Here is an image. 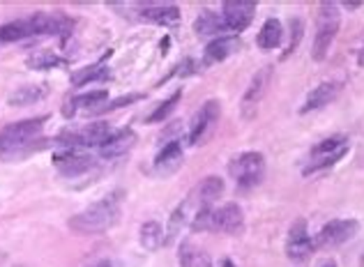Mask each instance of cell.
<instances>
[{
    "label": "cell",
    "instance_id": "obj_1",
    "mask_svg": "<svg viewBox=\"0 0 364 267\" xmlns=\"http://www.w3.org/2000/svg\"><path fill=\"white\" fill-rule=\"evenodd\" d=\"M44 122H47V116L19 120L0 129V159L14 162V159L30 155L35 150L33 141L42 134Z\"/></svg>",
    "mask_w": 364,
    "mask_h": 267
},
{
    "label": "cell",
    "instance_id": "obj_2",
    "mask_svg": "<svg viewBox=\"0 0 364 267\" xmlns=\"http://www.w3.org/2000/svg\"><path fill=\"white\" fill-rule=\"evenodd\" d=\"M120 219V198L118 194L104 196L102 201L93 203L90 208L81 210L70 219V228L79 235H97L109 231Z\"/></svg>",
    "mask_w": 364,
    "mask_h": 267
},
{
    "label": "cell",
    "instance_id": "obj_3",
    "mask_svg": "<svg viewBox=\"0 0 364 267\" xmlns=\"http://www.w3.org/2000/svg\"><path fill=\"white\" fill-rule=\"evenodd\" d=\"M339 24H341V14H339V5L337 3H321L318 7V26H316V40H314V49H312V58L314 60H325L328 58V51L335 42V37L339 33Z\"/></svg>",
    "mask_w": 364,
    "mask_h": 267
},
{
    "label": "cell",
    "instance_id": "obj_4",
    "mask_svg": "<svg viewBox=\"0 0 364 267\" xmlns=\"http://www.w3.org/2000/svg\"><path fill=\"white\" fill-rule=\"evenodd\" d=\"M229 173L233 175V180L238 182V187L249 189L256 187L263 180L265 173V157L261 152H242L229 164Z\"/></svg>",
    "mask_w": 364,
    "mask_h": 267
},
{
    "label": "cell",
    "instance_id": "obj_5",
    "mask_svg": "<svg viewBox=\"0 0 364 267\" xmlns=\"http://www.w3.org/2000/svg\"><path fill=\"white\" fill-rule=\"evenodd\" d=\"M113 136V129L109 122H90V125H83L81 129H74V132H65L60 136V143L65 148H102L106 141Z\"/></svg>",
    "mask_w": 364,
    "mask_h": 267
},
{
    "label": "cell",
    "instance_id": "obj_6",
    "mask_svg": "<svg viewBox=\"0 0 364 267\" xmlns=\"http://www.w3.org/2000/svg\"><path fill=\"white\" fill-rule=\"evenodd\" d=\"M358 221L355 219H337V221H330L321 228V233L314 238V247L316 249H332V247H339L353 238L358 233Z\"/></svg>",
    "mask_w": 364,
    "mask_h": 267
},
{
    "label": "cell",
    "instance_id": "obj_7",
    "mask_svg": "<svg viewBox=\"0 0 364 267\" xmlns=\"http://www.w3.org/2000/svg\"><path fill=\"white\" fill-rule=\"evenodd\" d=\"M270 76H272V67H263V70H259L252 81H249V86L245 90V95H242V116H245L247 120H252L256 116V109H259L261 99L265 97V90H268L270 86Z\"/></svg>",
    "mask_w": 364,
    "mask_h": 267
},
{
    "label": "cell",
    "instance_id": "obj_8",
    "mask_svg": "<svg viewBox=\"0 0 364 267\" xmlns=\"http://www.w3.org/2000/svg\"><path fill=\"white\" fill-rule=\"evenodd\" d=\"M316 247H314V240L312 235L307 231V221L305 219H298L293 221V226L288 228V240H286V256L291 261H307L309 254H312Z\"/></svg>",
    "mask_w": 364,
    "mask_h": 267
},
{
    "label": "cell",
    "instance_id": "obj_9",
    "mask_svg": "<svg viewBox=\"0 0 364 267\" xmlns=\"http://www.w3.org/2000/svg\"><path fill=\"white\" fill-rule=\"evenodd\" d=\"M210 231H219L226 235H238L245 231V212H242L240 205L226 203L222 208L212 210V224Z\"/></svg>",
    "mask_w": 364,
    "mask_h": 267
},
{
    "label": "cell",
    "instance_id": "obj_10",
    "mask_svg": "<svg viewBox=\"0 0 364 267\" xmlns=\"http://www.w3.org/2000/svg\"><path fill=\"white\" fill-rule=\"evenodd\" d=\"M53 166H56L63 175H67V178H77V175H83L90 169H95V159L86 155V152L65 148L63 152H56V155H53Z\"/></svg>",
    "mask_w": 364,
    "mask_h": 267
},
{
    "label": "cell",
    "instance_id": "obj_11",
    "mask_svg": "<svg viewBox=\"0 0 364 267\" xmlns=\"http://www.w3.org/2000/svg\"><path fill=\"white\" fill-rule=\"evenodd\" d=\"M254 12H256V3H247V0H229L224 3V12H222V19H224V26L229 33H242L254 19Z\"/></svg>",
    "mask_w": 364,
    "mask_h": 267
},
{
    "label": "cell",
    "instance_id": "obj_12",
    "mask_svg": "<svg viewBox=\"0 0 364 267\" xmlns=\"http://www.w3.org/2000/svg\"><path fill=\"white\" fill-rule=\"evenodd\" d=\"M217 120H219V102L210 99V102L201 106V111L196 113L192 125H189V143L192 146L203 143V139L212 132V127L217 125Z\"/></svg>",
    "mask_w": 364,
    "mask_h": 267
},
{
    "label": "cell",
    "instance_id": "obj_13",
    "mask_svg": "<svg viewBox=\"0 0 364 267\" xmlns=\"http://www.w3.org/2000/svg\"><path fill=\"white\" fill-rule=\"evenodd\" d=\"M224 189H226V185H224L222 178H217V175H208V178L201 180L194 192L189 194L187 203L196 205V212L203 210V208H210V205L224 194Z\"/></svg>",
    "mask_w": 364,
    "mask_h": 267
},
{
    "label": "cell",
    "instance_id": "obj_14",
    "mask_svg": "<svg viewBox=\"0 0 364 267\" xmlns=\"http://www.w3.org/2000/svg\"><path fill=\"white\" fill-rule=\"evenodd\" d=\"M136 143V134L134 129H123V132H113V136L100 148V155L104 159H116L125 152H130Z\"/></svg>",
    "mask_w": 364,
    "mask_h": 267
},
{
    "label": "cell",
    "instance_id": "obj_15",
    "mask_svg": "<svg viewBox=\"0 0 364 267\" xmlns=\"http://www.w3.org/2000/svg\"><path fill=\"white\" fill-rule=\"evenodd\" d=\"M35 21L33 14L26 19H17L10 21V24L0 26V42H19V40H28V37H35Z\"/></svg>",
    "mask_w": 364,
    "mask_h": 267
},
{
    "label": "cell",
    "instance_id": "obj_16",
    "mask_svg": "<svg viewBox=\"0 0 364 267\" xmlns=\"http://www.w3.org/2000/svg\"><path fill=\"white\" fill-rule=\"evenodd\" d=\"M339 90H341V86L339 83H335V81H325V83H321V86L318 88H314L312 90V95L307 97V102H305V106H302V113H309V111H316V109H323V106H328L332 99H335L337 95H339Z\"/></svg>",
    "mask_w": 364,
    "mask_h": 267
},
{
    "label": "cell",
    "instance_id": "obj_17",
    "mask_svg": "<svg viewBox=\"0 0 364 267\" xmlns=\"http://www.w3.org/2000/svg\"><path fill=\"white\" fill-rule=\"evenodd\" d=\"M141 17L148 21H155V24H164L171 26L180 19V10L176 5H157V3H148V5H139Z\"/></svg>",
    "mask_w": 364,
    "mask_h": 267
},
{
    "label": "cell",
    "instance_id": "obj_18",
    "mask_svg": "<svg viewBox=\"0 0 364 267\" xmlns=\"http://www.w3.org/2000/svg\"><path fill=\"white\" fill-rule=\"evenodd\" d=\"M240 49V40L238 37H217L215 42L208 44L206 49V65H212V63H222L229 56H233L235 51Z\"/></svg>",
    "mask_w": 364,
    "mask_h": 267
},
{
    "label": "cell",
    "instance_id": "obj_19",
    "mask_svg": "<svg viewBox=\"0 0 364 267\" xmlns=\"http://www.w3.org/2000/svg\"><path fill=\"white\" fill-rule=\"evenodd\" d=\"M194 30L199 37H210V35L226 33V26H224L222 14L206 10V12H201V17L194 21Z\"/></svg>",
    "mask_w": 364,
    "mask_h": 267
},
{
    "label": "cell",
    "instance_id": "obj_20",
    "mask_svg": "<svg viewBox=\"0 0 364 267\" xmlns=\"http://www.w3.org/2000/svg\"><path fill=\"white\" fill-rule=\"evenodd\" d=\"M182 164V148L178 141H171L155 159V169L159 173H173Z\"/></svg>",
    "mask_w": 364,
    "mask_h": 267
},
{
    "label": "cell",
    "instance_id": "obj_21",
    "mask_svg": "<svg viewBox=\"0 0 364 267\" xmlns=\"http://www.w3.org/2000/svg\"><path fill=\"white\" fill-rule=\"evenodd\" d=\"M47 86H24L19 90H14V93L7 97V104L10 106H30L35 102H40V99L47 97Z\"/></svg>",
    "mask_w": 364,
    "mask_h": 267
},
{
    "label": "cell",
    "instance_id": "obj_22",
    "mask_svg": "<svg viewBox=\"0 0 364 267\" xmlns=\"http://www.w3.org/2000/svg\"><path fill=\"white\" fill-rule=\"evenodd\" d=\"M106 97H109V93H106V90H95V93H86V95L74 97L72 102H67V106H65V116L67 118L74 116L79 106H86V109H93V111L100 109Z\"/></svg>",
    "mask_w": 364,
    "mask_h": 267
},
{
    "label": "cell",
    "instance_id": "obj_23",
    "mask_svg": "<svg viewBox=\"0 0 364 267\" xmlns=\"http://www.w3.org/2000/svg\"><path fill=\"white\" fill-rule=\"evenodd\" d=\"M282 37H284V30H282V24H279V19H268L259 33V47L277 49L279 44H282Z\"/></svg>",
    "mask_w": 364,
    "mask_h": 267
},
{
    "label": "cell",
    "instance_id": "obj_24",
    "mask_svg": "<svg viewBox=\"0 0 364 267\" xmlns=\"http://www.w3.org/2000/svg\"><path fill=\"white\" fill-rule=\"evenodd\" d=\"M141 244L148 251H157L159 247H164V231L157 221H146L141 226Z\"/></svg>",
    "mask_w": 364,
    "mask_h": 267
},
{
    "label": "cell",
    "instance_id": "obj_25",
    "mask_svg": "<svg viewBox=\"0 0 364 267\" xmlns=\"http://www.w3.org/2000/svg\"><path fill=\"white\" fill-rule=\"evenodd\" d=\"M26 65L30 70H53V67H65L67 60L56 56V53H49V51H40L35 56H30L26 60Z\"/></svg>",
    "mask_w": 364,
    "mask_h": 267
},
{
    "label": "cell",
    "instance_id": "obj_26",
    "mask_svg": "<svg viewBox=\"0 0 364 267\" xmlns=\"http://www.w3.org/2000/svg\"><path fill=\"white\" fill-rule=\"evenodd\" d=\"M180 267H206V256H203V251L199 247H194L192 242H182L180 247Z\"/></svg>",
    "mask_w": 364,
    "mask_h": 267
},
{
    "label": "cell",
    "instance_id": "obj_27",
    "mask_svg": "<svg viewBox=\"0 0 364 267\" xmlns=\"http://www.w3.org/2000/svg\"><path fill=\"white\" fill-rule=\"evenodd\" d=\"M106 74H109V70H106L102 63H97L93 67H83V70L74 72L72 74V83H74V86H86V83H90V81L106 79Z\"/></svg>",
    "mask_w": 364,
    "mask_h": 267
},
{
    "label": "cell",
    "instance_id": "obj_28",
    "mask_svg": "<svg viewBox=\"0 0 364 267\" xmlns=\"http://www.w3.org/2000/svg\"><path fill=\"white\" fill-rule=\"evenodd\" d=\"M180 97H182V93H180V90H176V93H173L169 99H166V102H162V104L157 106L153 116L148 118V122H162V120H164L166 116H169V113H171L173 109H176V104L180 102Z\"/></svg>",
    "mask_w": 364,
    "mask_h": 267
},
{
    "label": "cell",
    "instance_id": "obj_29",
    "mask_svg": "<svg viewBox=\"0 0 364 267\" xmlns=\"http://www.w3.org/2000/svg\"><path fill=\"white\" fill-rule=\"evenodd\" d=\"M302 35H305V24H302L300 19H293V21H291V44H288V49H286V53H284V58H288V56H291V53L298 51Z\"/></svg>",
    "mask_w": 364,
    "mask_h": 267
},
{
    "label": "cell",
    "instance_id": "obj_30",
    "mask_svg": "<svg viewBox=\"0 0 364 267\" xmlns=\"http://www.w3.org/2000/svg\"><path fill=\"white\" fill-rule=\"evenodd\" d=\"M139 99H143V95H123V97L113 99V102H109V104L100 106V109H95L93 113H106V111H116V109H120V106H130V104H134V102H139Z\"/></svg>",
    "mask_w": 364,
    "mask_h": 267
},
{
    "label": "cell",
    "instance_id": "obj_31",
    "mask_svg": "<svg viewBox=\"0 0 364 267\" xmlns=\"http://www.w3.org/2000/svg\"><path fill=\"white\" fill-rule=\"evenodd\" d=\"M88 267H118V263H113V261H109V258H102V261H97V263H93V265H88Z\"/></svg>",
    "mask_w": 364,
    "mask_h": 267
},
{
    "label": "cell",
    "instance_id": "obj_32",
    "mask_svg": "<svg viewBox=\"0 0 364 267\" xmlns=\"http://www.w3.org/2000/svg\"><path fill=\"white\" fill-rule=\"evenodd\" d=\"M321 267H337V263L330 258V261H323V263H321Z\"/></svg>",
    "mask_w": 364,
    "mask_h": 267
},
{
    "label": "cell",
    "instance_id": "obj_33",
    "mask_svg": "<svg viewBox=\"0 0 364 267\" xmlns=\"http://www.w3.org/2000/svg\"><path fill=\"white\" fill-rule=\"evenodd\" d=\"M222 267H238L233 261H229V258H226V261H222Z\"/></svg>",
    "mask_w": 364,
    "mask_h": 267
},
{
    "label": "cell",
    "instance_id": "obj_34",
    "mask_svg": "<svg viewBox=\"0 0 364 267\" xmlns=\"http://www.w3.org/2000/svg\"><path fill=\"white\" fill-rule=\"evenodd\" d=\"M348 10H355V7H360V3H346Z\"/></svg>",
    "mask_w": 364,
    "mask_h": 267
},
{
    "label": "cell",
    "instance_id": "obj_35",
    "mask_svg": "<svg viewBox=\"0 0 364 267\" xmlns=\"http://www.w3.org/2000/svg\"><path fill=\"white\" fill-rule=\"evenodd\" d=\"M360 65H364V49H362V56H360Z\"/></svg>",
    "mask_w": 364,
    "mask_h": 267
},
{
    "label": "cell",
    "instance_id": "obj_36",
    "mask_svg": "<svg viewBox=\"0 0 364 267\" xmlns=\"http://www.w3.org/2000/svg\"><path fill=\"white\" fill-rule=\"evenodd\" d=\"M206 267H212V265H210V263H206Z\"/></svg>",
    "mask_w": 364,
    "mask_h": 267
}]
</instances>
